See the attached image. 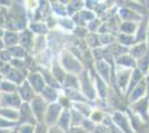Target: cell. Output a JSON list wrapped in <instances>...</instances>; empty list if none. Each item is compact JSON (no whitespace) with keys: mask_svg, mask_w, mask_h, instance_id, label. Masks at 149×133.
I'll return each mask as SVG.
<instances>
[{"mask_svg":"<svg viewBox=\"0 0 149 133\" xmlns=\"http://www.w3.org/2000/svg\"><path fill=\"white\" fill-rule=\"evenodd\" d=\"M58 62L60 63L63 70L69 73V74H74V76H79L84 70L86 69L84 67V63L78 59L77 56H74L71 51L69 50H62L59 54Z\"/></svg>","mask_w":149,"mask_h":133,"instance_id":"obj_1","label":"cell"},{"mask_svg":"<svg viewBox=\"0 0 149 133\" xmlns=\"http://www.w3.org/2000/svg\"><path fill=\"white\" fill-rule=\"evenodd\" d=\"M79 84H80V91L81 93L85 95V98L89 102H96L98 100L97 98V92L95 89V83L91 76V71L89 69H85L80 74H79Z\"/></svg>","mask_w":149,"mask_h":133,"instance_id":"obj_2","label":"cell"},{"mask_svg":"<svg viewBox=\"0 0 149 133\" xmlns=\"http://www.w3.org/2000/svg\"><path fill=\"white\" fill-rule=\"evenodd\" d=\"M112 123L124 133H136L132 129L130 119L125 111H112L111 112Z\"/></svg>","mask_w":149,"mask_h":133,"instance_id":"obj_3","label":"cell"},{"mask_svg":"<svg viewBox=\"0 0 149 133\" xmlns=\"http://www.w3.org/2000/svg\"><path fill=\"white\" fill-rule=\"evenodd\" d=\"M128 109L135 115H137L140 120H143L145 123L149 122V101L147 96L140 99L139 101L135 102V103L129 104Z\"/></svg>","mask_w":149,"mask_h":133,"instance_id":"obj_4","label":"cell"},{"mask_svg":"<svg viewBox=\"0 0 149 133\" xmlns=\"http://www.w3.org/2000/svg\"><path fill=\"white\" fill-rule=\"evenodd\" d=\"M113 67H115V64L111 65V64H109L108 62H106L105 60H98V61H95L93 62V70L95 71L96 74H98L105 82H107L110 85Z\"/></svg>","mask_w":149,"mask_h":133,"instance_id":"obj_5","label":"cell"},{"mask_svg":"<svg viewBox=\"0 0 149 133\" xmlns=\"http://www.w3.org/2000/svg\"><path fill=\"white\" fill-rule=\"evenodd\" d=\"M29 104H30L31 111H32V114L37 121V123H44L45 114H46V111L48 108V103L45 101L40 95H37Z\"/></svg>","mask_w":149,"mask_h":133,"instance_id":"obj_6","label":"cell"},{"mask_svg":"<svg viewBox=\"0 0 149 133\" xmlns=\"http://www.w3.org/2000/svg\"><path fill=\"white\" fill-rule=\"evenodd\" d=\"M117 16H118L119 20L121 22L131 21V22H137V23H140L145 17H148V16L140 14L138 11L134 10L132 8H129V7H120V8H118L117 9Z\"/></svg>","mask_w":149,"mask_h":133,"instance_id":"obj_7","label":"cell"},{"mask_svg":"<svg viewBox=\"0 0 149 133\" xmlns=\"http://www.w3.org/2000/svg\"><path fill=\"white\" fill-rule=\"evenodd\" d=\"M62 111H63V109L58 102L48 104V108H47V111H46V114H45L44 123L47 127L56 125Z\"/></svg>","mask_w":149,"mask_h":133,"instance_id":"obj_8","label":"cell"},{"mask_svg":"<svg viewBox=\"0 0 149 133\" xmlns=\"http://www.w3.org/2000/svg\"><path fill=\"white\" fill-rule=\"evenodd\" d=\"M27 82L31 85V88L33 89V91L37 93L38 95L41 93V91L46 87V82L42 74L39 71H29L27 78H26Z\"/></svg>","mask_w":149,"mask_h":133,"instance_id":"obj_9","label":"cell"},{"mask_svg":"<svg viewBox=\"0 0 149 133\" xmlns=\"http://www.w3.org/2000/svg\"><path fill=\"white\" fill-rule=\"evenodd\" d=\"M24 102L20 99V96L17 92L13 93H1L0 99V108H9L19 110Z\"/></svg>","mask_w":149,"mask_h":133,"instance_id":"obj_10","label":"cell"},{"mask_svg":"<svg viewBox=\"0 0 149 133\" xmlns=\"http://www.w3.org/2000/svg\"><path fill=\"white\" fill-rule=\"evenodd\" d=\"M146 94H147V81H146V76H145V79H143L134 88V90L129 93L126 100L129 104H131V103H135V102L139 101L140 99L145 98Z\"/></svg>","mask_w":149,"mask_h":133,"instance_id":"obj_11","label":"cell"},{"mask_svg":"<svg viewBox=\"0 0 149 133\" xmlns=\"http://www.w3.org/2000/svg\"><path fill=\"white\" fill-rule=\"evenodd\" d=\"M90 71H91V76H93V83H95V89H96V92H97L98 100H106L107 99V95H108V92H109L110 85L107 82H105L98 74H96L93 70H90Z\"/></svg>","mask_w":149,"mask_h":133,"instance_id":"obj_12","label":"cell"},{"mask_svg":"<svg viewBox=\"0 0 149 133\" xmlns=\"http://www.w3.org/2000/svg\"><path fill=\"white\" fill-rule=\"evenodd\" d=\"M28 74V71H21V70L15 69L13 67H9L5 72V79L9 80L10 82L15 83L16 85H20L21 83L26 81V78Z\"/></svg>","mask_w":149,"mask_h":133,"instance_id":"obj_13","label":"cell"},{"mask_svg":"<svg viewBox=\"0 0 149 133\" xmlns=\"http://www.w3.org/2000/svg\"><path fill=\"white\" fill-rule=\"evenodd\" d=\"M35 34L27 28L25 30L19 31V45H21L27 52L32 53L33 42H35Z\"/></svg>","mask_w":149,"mask_h":133,"instance_id":"obj_14","label":"cell"},{"mask_svg":"<svg viewBox=\"0 0 149 133\" xmlns=\"http://www.w3.org/2000/svg\"><path fill=\"white\" fill-rule=\"evenodd\" d=\"M20 123H28V124H33V125L37 124V121H36L33 114H32V111H31L30 104H29V103L24 102V103L21 104V107L19 108L18 124H20Z\"/></svg>","mask_w":149,"mask_h":133,"instance_id":"obj_15","label":"cell"},{"mask_svg":"<svg viewBox=\"0 0 149 133\" xmlns=\"http://www.w3.org/2000/svg\"><path fill=\"white\" fill-rule=\"evenodd\" d=\"M17 93L19 94L20 99L22 100V102H26V103H30L36 96H37V93L33 91V89L31 88V85L27 82L26 80L24 83H21L18 87V90H17Z\"/></svg>","mask_w":149,"mask_h":133,"instance_id":"obj_16","label":"cell"},{"mask_svg":"<svg viewBox=\"0 0 149 133\" xmlns=\"http://www.w3.org/2000/svg\"><path fill=\"white\" fill-rule=\"evenodd\" d=\"M60 93H61V90H58V89L51 88V87L46 85L45 89L41 91V93L39 95H40L48 104H51V103H56V102L58 101V99H59V96H60Z\"/></svg>","mask_w":149,"mask_h":133,"instance_id":"obj_17","label":"cell"},{"mask_svg":"<svg viewBox=\"0 0 149 133\" xmlns=\"http://www.w3.org/2000/svg\"><path fill=\"white\" fill-rule=\"evenodd\" d=\"M68 2V1H67ZM67 2H62V1H50L49 7L51 13L56 17V18H65V17H68L67 14Z\"/></svg>","mask_w":149,"mask_h":133,"instance_id":"obj_18","label":"cell"},{"mask_svg":"<svg viewBox=\"0 0 149 133\" xmlns=\"http://www.w3.org/2000/svg\"><path fill=\"white\" fill-rule=\"evenodd\" d=\"M148 50H149V45L147 43V41H143V42H137L132 47H130L128 53L132 58H135L136 60H138V59H140L141 57H143L147 53Z\"/></svg>","mask_w":149,"mask_h":133,"instance_id":"obj_19","label":"cell"},{"mask_svg":"<svg viewBox=\"0 0 149 133\" xmlns=\"http://www.w3.org/2000/svg\"><path fill=\"white\" fill-rule=\"evenodd\" d=\"M115 65L134 70L137 68V60L135 58L131 57L129 53H126V54H123L115 60Z\"/></svg>","mask_w":149,"mask_h":133,"instance_id":"obj_20","label":"cell"},{"mask_svg":"<svg viewBox=\"0 0 149 133\" xmlns=\"http://www.w3.org/2000/svg\"><path fill=\"white\" fill-rule=\"evenodd\" d=\"M50 72H51V74L54 76V78L62 85V83L65 81V78L67 76V72L63 70V68H62L61 65H60V63L58 62V59L52 60L51 65H50Z\"/></svg>","mask_w":149,"mask_h":133,"instance_id":"obj_21","label":"cell"},{"mask_svg":"<svg viewBox=\"0 0 149 133\" xmlns=\"http://www.w3.org/2000/svg\"><path fill=\"white\" fill-rule=\"evenodd\" d=\"M28 29L35 36H47L50 31L46 21H31L28 25Z\"/></svg>","mask_w":149,"mask_h":133,"instance_id":"obj_22","label":"cell"},{"mask_svg":"<svg viewBox=\"0 0 149 133\" xmlns=\"http://www.w3.org/2000/svg\"><path fill=\"white\" fill-rule=\"evenodd\" d=\"M61 92L70 100L71 104L72 103H78V102H89L85 98V95L81 93L80 90H76V89H62Z\"/></svg>","mask_w":149,"mask_h":133,"instance_id":"obj_23","label":"cell"},{"mask_svg":"<svg viewBox=\"0 0 149 133\" xmlns=\"http://www.w3.org/2000/svg\"><path fill=\"white\" fill-rule=\"evenodd\" d=\"M2 41L6 48H11L19 44V32L13 30H6L2 36Z\"/></svg>","mask_w":149,"mask_h":133,"instance_id":"obj_24","label":"cell"},{"mask_svg":"<svg viewBox=\"0 0 149 133\" xmlns=\"http://www.w3.org/2000/svg\"><path fill=\"white\" fill-rule=\"evenodd\" d=\"M145 76L143 73L139 71V70L137 69H134L132 70V72H131V76H130V80H129V83H128V87H127V90H126V93H125V98L127 99V96L129 95L131 91L134 90V88L136 87L138 83L140 82L143 79H145Z\"/></svg>","mask_w":149,"mask_h":133,"instance_id":"obj_25","label":"cell"},{"mask_svg":"<svg viewBox=\"0 0 149 133\" xmlns=\"http://www.w3.org/2000/svg\"><path fill=\"white\" fill-rule=\"evenodd\" d=\"M71 108L74 109L76 111H78L85 118H89L95 107H93V103H91V102H78V103H72Z\"/></svg>","mask_w":149,"mask_h":133,"instance_id":"obj_26","label":"cell"},{"mask_svg":"<svg viewBox=\"0 0 149 133\" xmlns=\"http://www.w3.org/2000/svg\"><path fill=\"white\" fill-rule=\"evenodd\" d=\"M148 21H149V16L148 17H145L143 20L139 23L138 25V29L135 34V38H136V43L137 42H143V41H147V28H148Z\"/></svg>","mask_w":149,"mask_h":133,"instance_id":"obj_27","label":"cell"},{"mask_svg":"<svg viewBox=\"0 0 149 133\" xmlns=\"http://www.w3.org/2000/svg\"><path fill=\"white\" fill-rule=\"evenodd\" d=\"M58 127H60L65 132L68 133V131L71 127V123H70V109L63 110L58 119V122L56 124Z\"/></svg>","mask_w":149,"mask_h":133,"instance_id":"obj_28","label":"cell"},{"mask_svg":"<svg viewBox=\"0 0 149 133\" xmlns=\"http://www.w3.org/2000/svg\"><path fill=\"white\" fill-rule=\"evenodd\" d=\"M139 23L131 22V21H124L118 27V33H125V34H131L135 36L138 29Z\"/></svg>","mask_w":149,"mask_h":133,"instance_id":"obj_29","label":"cell"},{"mask_svg":"<svg viewBox=\"0 0 149 133\" xmlns=\"http://www.w3.org/2000/svg\"><path fill=\"white\" fill-rule=\"evenodd\" d=\"M47 38L46 36H36L35 37V42H33V49H32V53L33 54H39L42 53L47 49Z\"/></svg>","mask_w":149,"mask_h":133,"instance_id":"obj_30","label":"cell"},{"mask_svg":"<svg viewBox=\"0 0 149 133\" xmlns=\"http://www.w3.org/2000/svg\"><path fill=\"white\" fill-rule=\"evenodd\" d=\"M0 116L18 123L19 122V110L9 108H0Z\"/></svg>","mask_w":149,"mask_h":133,"instance_id":"obj_31","label":"cell"},{"mask_svg":"<svg viewBox=\"0 0 149 133\" xmlns=\"http://www.w3.org/2000/svg\"><path fill=\"white\" fill-rule=\"evenodd\" d=\"M62 89H76V90H80L79 76L67 73V76L65 78V81L62 83Z\"/></svg>","mask_w":149,"mask_h":133,"instance_id":"obj_32","label":"cell"},{"mask_svg":"<svg viewBox=\"0 0 149 133\" xmlns=\"http://www.w3.org/2000/svg\"><path fill=\"white\" fill-rule=\"evenodd\" d=\"M116 42L121 44L123 47L130 48L136 43V38L135 36L131 34H125V33H117L116 34Z\"/></svg>","mask_w":149,"mask_h":133,"instance_id":"obj_33","label":"cell"},{"mask_svg":"<svg viewBox=\"0 0 149 133\" xmlns=\"http://www.w3.org/2000/svg\"><path fill=\"white\" fill-rule=\"evenodd\" d=\"M67 14L68 17H72L77 12L81 11L85 8V1H68L67 2Z\"/></svg>","mask_w":149,"mask_h":133,"instance_id":"obj_34","label":"cell"},{"mask_svg":"<svg viewBox=\"0 0 149 133\" xmlns=\"http://www.w3.org/2000/svg\"><path fill=\"white\" fill-rule=\"evenodd\" d=\"M57 27L60 28L63 31L72 32L74 30V28H76V25L74 23V21L70 17H65V18H59L58 19Z\"/></svg>","mask_w":149,"mask_h":133,"instance_id":"obj_35","label":"cell"},{"mask_svg":"<svg viewBox=\"0 0 149 133\" xmlns=\"http://www.w3.org/2000/svg\"><path fill=\"white\" fill-rule=\"evenodd\" d=\"M7 50L9 51L10 56L13 57V59H20V60H25L27 58V54L28 52L21 47V45H15V47H11V48H6Z\"/></svg>","mask_w":149,"mask_h":133,"instance_id":"obj_36","label":"cell"},{"mask_svg":"<svg viewBox=\"0 0 149 133\" xmlns=\"http://www.w3.org/2000/svg\"><path fill=\"white\" fill-rule=\"evenodd\" d=\"M85 41H86V44H87V47L90 50L97 49V48H102L101 43H100V39L98 33H88Z\"/></svg>","mask_w":149,"mask_h":133,"instance_id":"obj_37","label":"cell"},{"mask_svg":"<svg viewBox=\"0 0 149 133\" xmlns=\"http://www.w3.org/2000/svg\"><path fill=\"white\" fill-rule=\"evenodd\" d=\"M137 69L139 70L143 76H148L149 72V50L147 53L137 60Z\"/></svg>","mask_w":149,"mask_h":133,"instance_id":"obj_38","label":"cell"},{"mask_svg":"<svg viewBox=\"0 0 149 133\" xmlns=\"http://www.w3.org/2000/svg\"><path fill=\"white\" fill-rule=\"evenodd\" d=\"M85 119L84 115H81L78 111H76L74 109L70 108V123H71V127H81L82 121Z\"/></svg>","mask_w":149,"mask_h":133,"instance_id":"obj_39","label":"cell"},{"mask_svg":"<svg viewBox=\"0 0 149 133\" xmlns=\"http://www.w3.org/2000/svg\"><path fill=\"white\" fill-rule=\"evenodd\" d=\"M17 90H18V85L10 82L9 80L3 79L0 83V92L1 93H13V92H17Z\"/></svg>","mask_w":149,"mask_h":133,"instance_id":"obj_40","label":"cell"},{"mask_svg":"<svg viewBox=\"0 0 149 133\" xmlns=\"http://www.w3.org/2000/svg\"><path fill=\"white\" fill-rule=\"evenodd\" d=\"M105 114H106V112L104 110L95 107L93 111L91 112L90 116H89V119L93 121V123H96L97 125H99V124L102 123V120H104V118H105Z\"/></svg>","mask_w":149,"mask_h":133,"instance_id":"obj_41","label":"cell"},{"mask_svg":"<svg viewBox=\"0 0 149 133\" xmlns=\"http://www.w3.org/2000/svg\"><path fill=\"white\" fill-rule=\"evenodd\" d=\"M99 39L102 48L109 47V45H111V44L116 42V36L113 33H102V34H99Z\"/></svg>","mask_w":149,"mask_h":133,"instance_id":"obj_42","label":"cell"},{"mask_svg":"<svg viewBox=\"0 0 149 133\" xmlns=\"http://www.w3.org/2000/svg\"><path fill=\"white\" fill-rule=\"evenodd\" d=\"M102 25V21L99 18H95L93 21H90L89 23H87V30L89 33H98L99 32L100 27Z\"/></svg>","mask_w":149,"mask_h":133,"instance_id":"obj_43","label":"cell"},{"mask_svg":"<svg viewBox=\"0 0 149 133\" xmlns=\"http://www.w3.org/2000/svg\"><path fill=\"white\" fill-rule=\"evenodd\" d=\"M17 125H18V123L7 120V119H3V118L0 116V130H1V131L13 130V129H16Z\"/></svg>","mask_w":149,"mask_h":133,"instance_id":"obj_44","label":"cell"},{"mask_svg":"<svg viewBox=\"0 0 149 133\" xmlns=\"http://www.w3.org/2000/svg\"><path fill=\"white\" fill-rule=\"evenodd\" d=\"M17 133H33L35 132V125L28 124V123H20L16 127Z\"/></svg>","mask_w":149,"mask_h":133,"instance_id":"obj_45","label":"cell"},{"mask_svg":"<svg viewBox=\"0 0 149 133\" xmlns=\"http://www.w3.org/2000/svg\"><path fill=\"white\" fill-rule=\"evenodd\" d=\"M96 127H97V124L93 123L89 118H85L84 121H82V124H81V127H82L85 131H87L88 133H93V131H95Z\"/></svg>","mask_w":149,"mask_h":133,"instance_id":"obj_46","label":"cell"},{"mask_svg":"<svg viewBox=\"0 0 149 133\" xmlns=\"http://www.w3.org/2000/svg\"><path fill=\"white\" fill-rule=\"evenodd\" d=\"M80 14H81V17H82V19L85 20V22H86V23H89V22H90V21H93L95 18H97L93 11L87 10V9H85V8L80 11Z\"/></svg>","mask_w":149,"mask_h":133,"instance_id":"obj_47","label":"cell"},{"mask_svg":"<svg viewBox=\"0 0 149 133\" xmlns=\"http://www.w3.org/2000/svg\"><path fill=\"white\" fill-rule=\"evenodd\" d=\"M72 33H74L76 37H78V38L84 39V40H85L89 32H88L86 27H76L74 30L72 31Z\"/></svg>","mask_w":149,"mask_h":133,"instance_id":"obj_48","label":"cell"},{"mask_svg":"<svg viewBox=\"0 0 149 133\" xmlns=\"http://www.w3.org/2000/svg\"><path fill=\"white\" fill-rule=\"evenodd\" d=\"M13 60V57L10 56L9 51L7 49H3V50L0 51V63L3 64H9Z\"/></svg>","mask_w":149,"mask_h":133,"instance_id":"obj_49","label":"cell"},{"mask_svg":"<svg viewBox=\"0 0 149 133\" xmlns=\"http://www.w3.org/2000/svg\"><path fill=\"white\" fill-rule=\"evenodd\" d=\"M57 102L61 105L63 110H67V109L71 108V102H70V100H69L68 98L63 94L62 92L60 93V96H59V99H58V101Z\"/></svg>","mask_w":149,"mask_h":133,"instance_id":"obj_50","label":"cell"},{"mask_svg":"<svg viewBox=\"0 0 149 133\" xmlns=\"http://www.w3.org/2000/svg\"><path fill=\"white\" fill-rule=\"evenodd\" d=\"M98 2L99 1H96V0H87V1H85V9L90 10V11H95L97 6H98Z\"/></svg>","mask_w":149,"mask_h":133,"instance_id":"obj_51","label":"cell"},{"mask_svg":"<svg viewBox=\"0 0 149 133\" xmlns=\"http://www.w3.org/2000/svg\"><path fill=\"white\" fill-rule=\"evenodd\" d=\"M48 127L45 123H37L35 125V132L33 133H48Z\"/></svg>","mask_w":149,"mask_h":133,"instance_id":"obj_52","label":"cell"},{"mask_svg":"<svg viewBox=\"0 0 149 133\" xmlns=\"http://www.w3.org/2000/svg\"><path fill=\"white\" fill-rule=\"evenodd\" d=\"M48 133H67L63 130H61L60 127H58L57 125H52V127H48Z\"/></svg>","mask_w":149,"mask_h":133,"instance_id":"obj_53","label":"cell"},{"mask_svg":"<svg viewBox=\"0 0 149 133\" xmlns=\"http://www.w3.org/2000/svg\"><path fill=\"white\" fill-rule=\"evenodd\" d=\"M93 133H108V129L106 127H104V125L99 124V125L96 127V129H95V131Z\"/></svg>","mask_w":149,"mask_h":133,"instance_id":"obj_54","label":"cell"},{"mask_svg":"<svg viewBox=\"0 0 149 133\" xmlns=\"http://www.w3.org/2000/svg\"><path fill=\"white\" fill-rule=\"evenodd\" d=\"M68 133H88V132L85 131L81 127H70Z\"/></svg>","mask_w":149,"mask_h":133,"instance_id":"obj_55","label":"cell"},{"mask_svg":"<svg viewBox=\"0 0 149 133\" xmlns=\"http://www.w3.org/2000/svg\"><path fill=\"white\" fill-rule=\"evenodd\" d=\"M107 129H108V133H124V132H121L115 124H112L111 127H107Z\"/></svg>","mask_w":149,"mask_h":133,"instance_id":"obj_56","label":"cell"},{"mask_svg":"<svg viewBox=\"0 0 149 133\" xmlns=\"http://www.w3.org/2000/svg\"><path fill=\"white\" fill-rule=\"evenodd\" d=\"M3 49H6V47H5V44H3V41H2V39L0 38V51L3 50Z\"/></svg>","mask_w":149,"mask_h":133,"instance_id":"obj_57","label":"cell"},{"mask_svg":"<svg viewBox=\"0 0 149 133\" xmlns=\"http://www.w3.org/2000/svg\"><path fill=\"white\" fill-rule=\"evenodd\" d=\"M2 133H17V130H16V129H13V130H7V131H2Z\"/></svg>","mask_w":149,"mask_h":133,"instance_id":"obj_58","label":"cell"},{"mask_svg":"<svg viewBox=\"0 0 149 133\" xmlns=\"http://www.w3.org/2000/svg\"><path fill=\"white\" fill-rule=\"evenodd\" d=\"M147 43L149 45V21H148V28H147Z\"/></svg>","mask_w":149,"mask_h":133,"instance_id":"obj_59","label":"cell"},{"mask_svg":"<svg viewBox=\"0 0 149 133\" xmlns=\"http://www.w3.org/2000/svg\"><path fill=\"white\" fill-rule=\"evenodd\" d=\"M3 79H5V76H3V74H2L1 72H0V83H1V81H2Z\"/></svg>","mask_w":149,"mask_h":133,"instance_id":"obj_60","label":"cell"},{"mask_svg":"<svg viewBox=\"0 0 149 133\" xmlns=\"http://www.w3.org/2000/svg\"><path fill=\"white\" fill-rule=\"evenodd\" d=\"M0 99H1V92H0Z\"/></svg>","mask_w":149,"mask_h":133,"instance_id":"obj_61","label":"cell"},{"mask_svg":"<svg viewBox=\"0 0 149 133\" xmlns=\"http://www.w3.org/2000/svg\"><path fill=\"white\" fill-rule=\"evenodd\" d=\"M148 76H149V72H148Z\"/></svg>","mask_w":149,"mask_h":133,"instance_id":"obj_62","label":"cell"}]
</instances>
